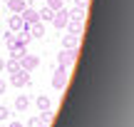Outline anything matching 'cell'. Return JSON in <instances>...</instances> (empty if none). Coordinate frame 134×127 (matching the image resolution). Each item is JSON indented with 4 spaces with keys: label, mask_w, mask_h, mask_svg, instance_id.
Returning <instances> with one entry per match:
<instances>
[{
    "label": "cell",
    "mask_w": 134,
    "mask_h": 127,
    "mask_svg": "<svg viewBox=\"0 0 134 127\" xmlns=\"http://www.w3.org/2000/svg\"><path fill=\"white\" fill-rule=\"evenodd\" d=\"M67 80H70V67H57L55 75H52V87L55 90H65Z\"/></svg>",
    "instance_id": "obj_1"
},
{
    "label": "cell",
    "mask_w": 134,
    "mask_h": 127,
    "mask_svg": "<svg viewBox=\"0 0 134 127\" xmlns=\"http://www.w3.org/2000/svg\"><path fill=\"white\" fill-rule=\"evenodd\" d=\"M75 60H77V50H65L62 47V52L57 55V65L60 67H72Z\"/></svg>",
    "instance_id": "obj_2"
},
{
    "label": "cell",
    "mask_w": 134,
    "mask_h": 127,
    "mask_svg": "<svg viewBox=\"0 0 134 127\" xmlns=\"http://www.w3.org/2000/svg\"><path fill=\"white\" fill-rule=\"evenodd\" d=\"M37 65H40V57H37V55H27V52H25L23 57H20V70H25V72H32Z\"/></svg>",
    "instance_id": "obj_3"
},
{
    "label": "cell",
    "mask_w": 134,
    "mask_h": 127,
    "mask_svg": "<svg viewBox=\"0 0 134 127\" xmlns=\"http://www.w3.org/2000/svg\"><path fill=\"white\" fill-rule=\"evenodd\" d=\"M10 85H13V87H25V85H30V72H25V70L13 72L10 75Z\"/></svg>",
    "instance_id": "obj_4"
},
{
    "label": "cell",
    "mask_w": 134,
    "mask_h": 127,
    "mask_svg": "<svg viewBox=\"0 0 134 127\" xmlns=\"http://www.w3.org/2000/svg\"><path fill=\"white\" fill-rule=\"evenodd\" d=\"M67 20H70V15H67V8H60L57 13L52 15V20H50V23H52L57 30H65V28H67Z\"/></svg>",
    "instance_id": "obj_5"
},
{
    "label": "cell",
    "mask_w": 134,
    "mask_h": 127,
    "mask_svg": "<svg viewBox=\"0 0 134 127\" xmlns=\"http://www.w3.org/2000/svg\"><path fill=\"white\" fill-rule=\"evenodd\" d=\"M20 18H23L25 25H32V23H37V20H40V15H37V10H35V8H30V5H27V8L20 13Z\"/></svg>",
    "instance_id": "obj_6"
},
{
    "label": "cell",
    "mask_w": 134,
    "mask_h": 127,
    "mask_svg": "<svg viewBox=\"0 0 134 127\" xmlns=\"http://www.w3.org/2000/svg\"><path fill=\"white\" fill-rule=\"evenodd\" d=\"M62 47L65 50H77L80 47V35H62Z\"/></svg>",
    "instance_id": "obj_7"
},
{
    "label": "cell",
    "mask_w": 134,
    "mask_h": 127,
    "mask_svg": "<svg viewBox=\"0 0 134 127\" xmlns=\"http://www.w3.org/2000/svg\"><path fill=\"white\" fill-rule=\"evenodd\" d=\"M23 28H25L23 18H20V15H10V20H8V30L10 33H20Z\"/></svg>",
    "instance_id": "obj_8"
},
{
    "label": "cell",
    "mask_w": 134,
    "mask_h": 127,
    "mask_svg": "<svg viewBox=\"0 0 134 127\" xmlns=\"http://www.w3.org/2000/svg\"><path fill=\"white\" fill-rule=\"evenodd\" d=\"M5 5H8V10H10L13 15H20L25 8H27V3H25V0H8Z\"/></svg>",
    "instance_id": "obj_9"
},
{
    "label": "cell",
    "mask_w": 134,
    "mask_h": 127,
    "mask_svg": "<svg viewBox=\"0 0 134 127\" xmlns=\"http://www.w3.org/2000/svg\"><path fill=\"white\" fill-rule=\"evenodd\" d=\"M27 30H30V35L32 38H45V23H32V25H27Z\"/></svg>",
    "instance_id": "obj_10"
},
{
    "label": "cell",
    "mask_w": 134,
    "mask_h": 127,
    "mask_svg": "<svg viewBox=\"0 0 134 127\" xmlns=\"http://www.w3.org/2000/svg\"><path fill=\"white\" fill-rule=\"evenodd\" d=\"M67 28H70L72 35H82V30H85V20H67Z\"/></svg>",
    "instance_id": "obj_11"
},
{
    "label": "cell",
    "mask_w": 134,
    "mask_h": 127,
    "mask_svg": "<svg viewBox=\"0 0 134 127\" xmlns=\"http://www.w3.org/2000/svg\"><path fill=\"white\" fill-rule=\"evenodd\" d=\"M27 107H30V97H27V95H18V100H15V110H18V112H25Z\"/></svg>",
    "instance_id": "obj_12"
},
{
    "label": "cell",
    "mask_w": 134,
    "mask_h": 127,
    "mask_svg": "<svg viewBox=\"0 0 134 127\" xmlns=\"http://www.w3.org/2000/svg\"><path fill=\"white\" fill-rule=\"evenodd\" d=\"M18 70H20V60L18 57H8V60H5V72H8V75L18 72Z\"/></svg>",
    "instance_id": "obj_13"
},
{
    "label": "cell",
    "mask_w": 134,
    "mask_h": 127,
    "mask_svg": "<svg viewBox=\"0 0 134 127\" xmlns=\"http://www.w3.org/2000/svg\"><path fill=\"white\" fill-rule=\"evenodd\" d=\"M67 15H70V20H85L87 8H72V10H67Z\"/></svg>",
    "instance_id": "obj_14"
},
{
    "label": "cell",
    "mask_w": 134,
    "mask_h": 127,
    "mask_svg": "<svg viewBox=\"0 0 134 127\" xmlns=\"http://www.w3.org/2000/svg\"><path fill=\"white\" fill-rule=\"evenodd\" d=\"M37 15H40V23H50V20H52V15H55V13H52V10L47 8V5H45L42 10H37Z\"/></svg>",
    "instance_id": "obj_15"
},
{
    "label": "cell",
    "mask_w": 134,
    "mask_h": 127,
    "mask_svg": "<svg viewBox=\"0 0 134 127\" xmlns=\"http://www.w3.org/2000/svg\"><path fill=\"white\" fill-rule=\"evenodd\" d=\"M35 102H37L40 112H42V110H50V97H47V95H37V100H35Z\"/></svg>",
    "instance_id": "obj_16"
},
{
    "label": "cell",
    "mask_w": 134,
    "mask_h": 127,
    "mask_svg": "<svg viewBox=\"0 0 134 127\" xmlns=\"http://www.w3.org/2000/svg\"><path fill=\"white\" fill-rule=\"evenodd\" d=\"M40 120H42V125L47 127V125L55 120V112H52V110H42V112H40Z\"/></svg>",
    "instance_id": "obj_17"
},
{
    "label": "cell",
    "mask_w": 134,
    "mask_h": 127,
    "mask_svg": "<svg viewBox=\"0 0 134 127\" xmlns=\"http://www.w3.org/2000/svg\"><path fill=\"white\" fill-rule=\"evenodd\" d=\"M45 5H47L52 13H57L60 8H65V3H62V0H45Z\"/></svg>",
    "instance_id": "obj_18"
},
{
    "label": "cell",
    "mask_w": 134,
    "mask_h": 127,
    "mask_svg": "<svg viewBox=\"0 0 134 127\" xmlns=\"http://www.w3.org/2000/svg\"><path fill=\"white\" fill-rule=\"evenodd\" d=\"M8 117H10V110L5 107V105H0V125H3V122H5Z\"/></svg>",
    "instance_id": "obj_19"
},
{
    "label": "cell",
    "mask_w": 134,
    "mask_h": 127,
    "mask_svg": "<svg viewBox=\"0 0 134 127\" xmlns=\"http://www.w3.org/2000/svg\"><path fill=\"white\" fill-rule=\"evenodd\" d=\"M30 127H45L42 125V120H40V115H37V117H30V122H27Z\"/></svg>",
    "instance_id": "obj_20"
},
{
    "label": "cell",
    "mask_w": 134,
    "mask_h": 127,
    "mask_svg": "<svg viewBox=\"0 0 134 127\" xmlns=\"http://www.w3.org/2000/svg\"><path fill=\"white\" fill-rule=\"evenodd\" d=\"M87 3L90 0H75V8H87Z\"/></svg>",
    "instance_id": "obj_21"
},
{
    "label": "cell",
    "mask_w": 134,
    "mask_h": 127,
    "mask_svg": "<svg viewBox=\"0 0 134 127\" xmlns=\"http://www.w3.org/2000/svg\"><path fill=\"white\" fill-rule=\"evenodd\" d=\"M5 87H8V85H5V80L0 77V95H5Z\"/></svg>",
    "instance_id": "obj_22"
},
{
    "label": "cell",
    "mask_w": 134,
    "mask_h": 127,
    "mask_svg": "<svg viewBox=\"0 0 134 127\" xmlns=\"http://www.w3.org/2000/svg\"><path fill=\"white\" fill-rule=\"evenodd\" d=\"M8 127H23V122H18V120H13V122H10Z\"/></svg>",
    "instance_id": "obj_23"
},
{
    "label": "cell",
    "mask_w": 134,
    "mask_h": 127,
    "mask_svg": "<svg viewBox=\"0 0 134 127\" xmlns=\"http://www.w3.org/2000/svg\"><path fill=\"white\" fill-rule=\"evenodd\" d=\"M0 72H5V60L0 57Z\"/></svg>",
    "instance_id": "obj_24"
},
{
    "label": "cell",
    "mask_w": 134,
    "mask_h": 127,
    "mask_svg": "<svg viewBox=\"0 0 134 127\" xmlns=\"http://www.w3.org/2000/svg\"><path fill=\"white\" fill-rule=\"evenodd\" d=\"M0 127H8V125H5V122H3V125H0Z\"/></svg>",
    "instance_id": "obj_25"
},
{
    "label": "cell",
    "mask_w": 134,
    "mask_h": 127,
    "mask_svg": "<svg viewBox=\"0 0 134 127\" xmlns=\"http://www.w3.org/2000/svg\"><path fill=\"white\" fill-rule=\"evenodd\" d=\"M3 3H8V0H3Z\"/></svg>",
    "instance_id": "obj_26"
},
{
    "label": "cell",
    "mask_w": 134,
    "mask_h": 127,
    "mask_svg": "<svg viewBox=\"0 0 134 127\" xmlns=\"http://www.w3.org/2000/svg\"><path fill=\"white\" fill-rule=\"evenodd\" d=\"M62 3H67V0H62Z\"/></svg>",
    "instance_id": "obj_27"
}]
</instances>
